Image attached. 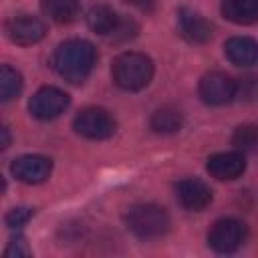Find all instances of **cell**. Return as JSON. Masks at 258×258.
I'll return each mask as SVG.
<instances>
[{"instance_id": "obj_1", "label": "cell", "mask_w": 258, "mask_h": 258, "mask_svg": "<svg viewBox=\"0 0 258 258\" xmlns=\"http://www.w3.org/2000/svg\"><path fill=\"white\" fill-rule=\"evenodd\" d=\"M97 62V50L89 40L71 38L58 44L52 56L54 71L69 83L81 85Z\"/></svg>"}, {"instance_id": "obj_2", "label": "cell", "mask_w": 258, "mask_h": 258, "mask_svg": "<svg viewBox=\"0 0 258 258\" xmlns=\"http://www.w3.org/2000/svg\"><path fill=\"white\" fill-rule=\"evenodd\" d=\"M113 81L123 91H139L153 79V60L143 52H123L113 60Z\"/></svg>"}, {"instance_id": "obj_3", "label": "cell", "mask_w": 258, "mask_h": 258, "mask_svg": "<svg viewBox=\"0 0 258 258\" xmlns=\"http://www.w3.org/2000/svg\"><path fill=\"white\" fill-rule=\"evenodd\" d=\"M127 228L139 238H157L169 230V216L157 204L133 206L125 216Z\"/></svg>"}, {"instance_id": "obj_4", "label": "cell", "mask_w": 258, "mask_h": 258, "mask_svg": "<svg viewBox=\"0 0 258 258\" xmlns=\"http://www.w3.org/2000/svg\"><path fill=\"white\" fill-rule=\"evenodd\" d=\"M73 127L79 135H83L85 139H93V141H101L107 139L115 133V119L109 111L101 109V107H87L83 111L77 113Z\"/></svg>"}, {"instance_id": "obj_5", "label": "cell", "mask_w": 258, "mask_h": 258, "mask_svg": "<svg viewBox=\"0 0 258 258\" xmlns=\"http://www.w3.org/2000/svg\"><path fill=\"white\" fill-rule=\"evenodd\" d=\"M246 240V226L236 218L218 220L208 232V244L218 254L236 252Z\"/></svg>"}, {"instance_id": "obj_6", "label": "cell", "mask_w": 258, "mask_h": 258, "mask_svg": "<svg viewBox=\"0 0 258 258\" xmlns=\"http://www.w3.org/2000/svg\"><path fill=\"white\" fill-rule=\"evenodd\" d=\"M67 107H69V95L56 87L38 89L28 103L30 115L40 121H50V119L60 117Z\"/></svg>"}, {"instance_id": "obj_7", "label": "cell", "mask_w": 258, "mask_h": 258, "mask_svg": "<svg viewBox=\"0 0 258 258\" xmlns=\"http://www.w3.org/2000/svg\"><path fill=\"white\" fill-rule=\"evenodd\" d=\"M200 97L204 103L208 105H226L230 103L234 97H236V91H238V85L232 77H228L226 73H208L202 77L200 81Z\"/></svg>"}, {"instance_id": "obj_8", "label": "cell", "mask_w": 258, "mask_h": 258, "mask_svg": "<svg viewBox=\"0 0 258 258\" xmlns=\"http://www.w3.org/2000/svg\"><path fill=\"white\" fill-rule=\"evenodd\" d=\"M6 34L8 38L14 42V44H20V46H30V44H36L44 38L46 34V26L40 18L36 16H30V14H18V16H12L8 22H6Z\"/></svg>"}, {"instance_id": "obj_9", "label": "cell", "mask_w": 258, "mask_h": 258, "mask_svg": "<svg viewBox=\"0 0 258 258\" xmlns=\"http://www.w3.org/2000/svg\"><path fill=\"white\" fill-rule=\"evenodd\" d=\"M52 169V161L44 155H20L12 161L10 171L22 183H42Z\"/></svg>"}, {"instance_id": "obj_10", "label": "cell", "mask_w": 258, "mask_h": 258, "mask_svg": "<svg viewBox=\"0 0 258 258\" xmlns=\"http://www.w3.org/2000/svg\"><path fill=\"white\" fill-rule=\"evenodd\" d=\"M208 173L220 181H232L240 177L246 169V159L242 151H222L208 157Z\"/></svg>"}, {"instance_id": "obj_11", "label": "cell", "mask_w": 258, "mask_h": 258, "mask_svg": "<svg viewBox=\"0 0 258 258\" xmlns=\"http://www.w3.org/2000/svg\"><path fill=\"white\" fill-rule=\"evenodd\" d=\"M175 196L185 210L202 212L212 204V189L198 177H185L175 185Z\"/></svg>"}, {"instance_id": "obj_12", "label": "cell", "mask_w": 258, "mask_h": 258, "mask_svg": "<svg viewBox=\"0 0 258 258\" xmlns=\"http://www.w3.org/2000/svg\"><path fill=\"white\" fill-rule=\"evenodd\" d=\"M226 58L242 69H250L258 64V42L250 36H232L224 42Z\"/></svg>"}, {"instance_id": "obj_13", "label": "cell", "mask_w": 258, "mask_h": 258, "mask_svg": "<svg viewBox=\"0 0 258 258\" xmlns=\"http://www.w3.org/2000/svg\"><path fill=\"white\" fill-rule=\"evenodd\" d=\"M177 22H179V32L185 40L189 42H196V44H202V42H208L212 38V24L196 10L191 8H181L179 10V16H177Z\"/></svg>"}, {"instance_id": "obj_14", "label": "cell", "mask_w": 258, "mask_h": 258, "mask_svg": "<svg viewBox=\"0 0 258 258\" xmlns=\"http://www.w3.org/2000/svg\"><path fill=\"white\" fill-rule=\"evenodd\" d=\"M222 16L234 24L258 22V0H222Z\"/></svg>"}, {"instance_id": "obj_15", "label": "cell", "mask_w": 258, "mask_h": 258, "mask_svg": "<svg viewBox=\"0 0 258 258\" xmlns=\"http://www.w3.org/2000/svg\"><path fill=\"white\" fill-rule=\"evenodd\" d=\"M87 24H89V28L93 30V32H97V34H115L117 32V28H119V24H121V18L117 16V12L111 8V6H107V4H97V6H93L89 12H87Z\"/></svg>"}, {"instance_id": "obj_16", "label": "cell", "mask_w": 258, "mask_h": 258, "mask_svg": "<svg viewBox=\"0 0 258 258\" xmlns=\"http://www.w3.org/2000/svg\"><path fill=\"white\" fill-rule=\"evenodd\" d=\"M40 10L52 22L69 24L79 16L81 4L79 0H40Z\"/></svg>"}, {"instance_id": "obj_17", "label": "cell", "mask_w": 258, "mask_h": 258, "mask_svg": "<svg viewBox=\"0 0 258 258\" xmlns=\"http://www.w3.org/2000/svg\"><path fill=\"white\" fill-rule=\"evenodd\" d=\"M181 125H183V115L173 107H161L149 119V127L161 135L175 133L181 129Z\"/></svg>"}, {"instance_id": "obj_18", "label": "cell", "mask_w": 258, "mask_h": 258, "mask_svg": "<svg viewBox=\"0 0 258 258\" xmlns=\"http://www.w3.org/2000/svg\"><path fill=\"white\" fill-rule=\"evenodd\" d=\"M20 91H22L20 73L16 69H12L10 64H2V69H0V99L4 103H8L14 97H18Z\"/></svg>"}, {"instance_id": "obj_19", "label": "cell", "mask_w": 258, "mask_h": 258, "mask_svg": "<svg viewBox=\"0 0 258 258\" xmlns=\"http://www.w3.org/2000/svg\"><path fill=\"white\" fill-rule=\"evenodd\" d=\"M232 143L238 151H254L258 149V125H252V123H246V125H240L236 127L234 135H232Z\"/></svg>"}, {"instance_id": "obj_20", "label": "cell", "mask_w": 258, "mask_h": 258, "mask_svg": "<svg viewBox=\"0 0 258 258\" xmlns=\"http://www.w3.org/2000/svg\"><path fill=\"white\" fill-rule=\"evenodd\" d=\"M30 218H32V210L30 208H14V210H10L6 214L4 222H6L8 228H22Z\"/></svg>"}, {"instance_id": "obj_21", "label": "cell", "mask_w": 258, "mask_h": 258, "mask_svg": "<svg viewBox=\"0 0 258 258\" xmlns=\"http://www.w3.org/2000/svg\"><path fill=\"white\" fill-rule=\"evenodd\" d=\"M4 254H6V256H16V258H18V256H28L30 250H28L24 238H22V236H16V238H12V240L8 242Z\"/></svg>"}, {"instance_id": "obj_22", "label": "cell", "mask_w": 258, "mask_h": 258, "mask_svg": "<svg viewBox=\"0 0 258 258\" xmlns=\"http://www.w3.org/2000/svg\"><path fill=\"white\" fill-rule=\"evenodd\" d=\"M127 2L137 6V8H141V10H151L153 8V0H127Z\"/></svg>"}, {"instance_id": "obj_23", "label": "cell", "mask_w": 258, "mask_h": 258, "mask_svg": "<svg viewBox=\"0 0 258 258\" xmlns=\"http://www.w3.org/2000/svg\"><path fill=\"white\" fill-rule=\"evenodd\" d=\"M0 131H2V147H8V143H10V137H8V129H6V127H2Z\"/></svg>"}]
</instances>
